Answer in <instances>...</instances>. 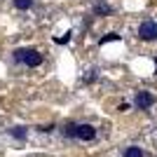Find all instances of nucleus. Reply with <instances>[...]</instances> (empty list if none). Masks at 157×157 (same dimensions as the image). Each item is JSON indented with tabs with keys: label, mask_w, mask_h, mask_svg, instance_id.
I'll return each instance as SVG.
<instances>
[{
	"label": "nucleus",
	"mask_w": 157,
	"mask_h": 157,
	"mask_svg": "<svg viewBox=\"0 0 157 157\" xmlns=\"http://www.w3.org/2000/svg\"><path fill=\"white\" fill-rule=\"evenodd\" d=\"M14 61H19L24 63L26 68H38L42 63V54L38 49H33V47H19V49H14Z\"/></svg>",
	"instance_id": "obj_1"
},
{
	"label": "nucleus",
	"mask_w": 157,
	"mask_h": 157,
	"mask_svg": "<svg viewBox=\"0 0 157 157\" xmlns=\"http://www.w3.org/2000/svg\"><path fill=\"white\" fill-rule=\"evenodd\" d=\"M94 14H110V7L105 5V2H96V7H94Z\"/></svg>",
	"instance_id": "obj_10"
},
{
	"label": "nucleus",
	"mask_w": 157,
	"mask_h": 157,
	"mask_svg": "<svg viewBox=\"0 0 157 157\" xmlns=\"http://www.w3.org/2000/svg\"><path fill=\"white\" fill-rule=\"evenodd\" d=\"M75 127H78V124H73V122H71V124H66L63 134H66V136H68V138H75Z\"/></svg>",
	"instance_id": "obj_11"
},
{
	"label": "nucleus",
	"mask_w": 157,
	"mask_h": 157,
	"mask_svg": "<svg viewBox=\"0 0 157 157\" xmlns=\"http://www.w3.org/2000/svg\"><path fill=\"white\" fill-rule=\"evenodd\" d=\"M124 157H143V150H141L138 145H129L124 150Z\"/></svg>",
	"instance_id": "obj_6"
},
{
	"label": "nucleus",
	"mask_w": 157,
	"mask_h": 157,
	"mask_svg": "<svg viewBox=\"0 0 157 157\" xmlns=\"http://www.w3.org/2000/svg\"><path fill=\"white\" fill-rule=\"evenodd\" d=\"M75 138H80V141H94V138H96V127L78 124L75 127Z\"/></svg>",
	"instance_id": "obj_3"
},
{
	"label": "nucleus",
	"mask_w": 157,
	"mask_h": 157,
	"mask_svg": "<svg viewBox=\"0 0 157 157\" xmlns=\"http://www.w3.org/2000/svg\"><path fill=\"white\" fill-rule=\"evenodd\" d=\"M14 7H17V10H31L33 0H14Z\"/></svg>",
	"instance_id": "obj_9"
},
{
	"label": "nucleus",
	"mask_w": 157,
	"mask_h": 157,
	"mask_svg": "<svg viewBox=\"0 0 157 157\" xmlns=\"http://www.w3.org/2000/svg\"><path fill=\"white\" fill-rule=\"evenodd\" d=\"M134 103H136L138 110H148L152 103H155V96L150 92H136V98H134Z\"/></svg>",
	"instance_id": "obj_4"
},
{
	"label": "nucleus",
	"mask_w": 157,
	"mask_h": 157,
	"mask_svg": "<svg viewBox=\"0 0 157 157\" xmlns=\"http://www.w3.org/2000/svg\"><path fill=\"white\" fill-rule=\"evenodd\" d=\"M120 38H122V35H117V33H108V35H103V38H101V45H108V42H117Z\"/></svg>",
	"instance_id": "obj_8"
},
{
	"label": "nucleus",
	"mask_w": 157,
	"mask_h": 157,
	"mask_svg": "<svg viewBox=\"0 0 157 157\" xmlns=\"http://www.w3.org/2000/svg\"><path fill=\"white\" fill-rule=\"evenodd\" d=\"M10 136L17 138V141H26L28 131H26V127H12V129H10Z\"/></svg>",
	"instance_id": "obj_5"
},
{
	"label": "nucleus",
	"mask_w": 157,
	"mask_h": 157,
	"mask_svg": "<svg viewBox=\"0 0 157 157\" xmlns=\"http://www.w3.org/2000/svg\"><path fill=\"white\" fill-rule=\"evenodd\" d=\"M155 73H157V59H155Z\"/></svg>",
	"instance_id": "obj_12"
},
{
	"label": "nucleus",
	"mask_w": 157,
	"mask_h": 157,
	"mask_svg": "<svg viewBox=\"0 0 157 157\" xmlns=\"http://www.w3.org/2000/svg\"><path fill=\"white\" fill-rule=\"evenodd\" d=\"M71 38H73V31H66L61 38H54V42H56V45H68V42H71Z\"/></svg>",
	"instance_id": "obj_7"
},
{
	"label": "nucleus",
	"mask_w": 157,
	"mask_h": 157,
	"mask_svg": "<svg viewBox=\"0 0 157 157\" xmlns=\"http://www.w3.org/2000/svg\"><path fill=\"white\" fill-rule=\"evenodd\" d=\"M138 38L145 40V42L157 40V21H143V24L138 26Z\"/></svg>",
	"instance_id": "obj_2"
}]
</instances>
